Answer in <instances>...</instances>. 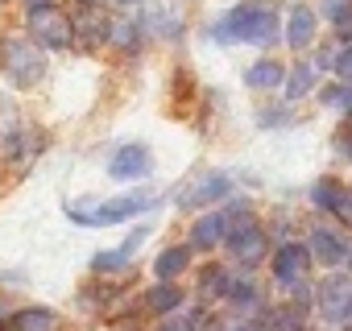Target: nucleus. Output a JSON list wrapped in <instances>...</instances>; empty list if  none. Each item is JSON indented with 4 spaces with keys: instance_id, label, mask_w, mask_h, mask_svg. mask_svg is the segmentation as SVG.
<instances>
[{
    "instance_id": "f257e3e1",
    "label": "nucleus",
    "mask_w": 352,
    "mask_h": 331,
    "mask_svg": "<svg viewBox=\"0 0 352 331\" xmlns=\"http://www.w3.org/2000/svg\"><path fill=\"white\" fill-rule=\"evenodd\" d=\"M220 42H232V38H241V42H274V34H278V13L270 9V5H241V9H232L216 30H212Z\"/></svg>"
},
{
    "instance_id": "f03ea898",
    "label": "nucleus",
    "mask_w": 352,
    "mask_h": 331,
    "mask_svg": "<svg viewBox=\"0 0 352 331\" xmlns=\"http://www.w3.org/2000/svg\"><path fill=\"white\" fill-rule=\"evenodd\" d=\"M30 34H34L42 46H50V50H67L71 38H75L71 21H67L58 9H46V5H34V13H30Z\"/></svg>"
},
{
    "instance_id": "7ed1b4c3",
    "label": "nucleus",
    "mask_w": 352,
    "mask_h": 331,
    "mask_svg": "<svg viewBox=\"0 0 352 331\" xmlns=\"http://www.w3.org/2000/svg\"><path fill=\"white\" fill-rule=\"evenodd\" d=\"M145 207H149V199H145V195H124V199L104 203L100 212L71 203V207H67V216H71V220H79V224H116V220H129V216H137V212H145Z\"/></svg>"
},
{
    "instance_id": "20e7f679",
    "label": "nucleus",
    "mask_w": 352,
    "mask_h": 331,
    "mask_svg": "<svg viewBox=\"0 0 352 331\" xmlns=\"http://www.w3.org/2000/svg\"><path fill=\"white\" fill-rule=\"evenodd\" d=\"M315 298H319L323 319H348V315H352V277H348V273L323 277L319 290H315Z\"/></svg>"
},
{
    "instance_id": "39448f33",
    "label": "nucleus",
    "mask_w": 352,
    "mask_h": 331,
    "mask_svg": "<svg viewBox=\"0 0 352 331\" xmlns=\"http://www.w3.org/2000/svg\"><path fill=\"white\" fill-rule=\"evenodd\" d=\"M5 71L13 75L17 87H34L42 79V54L30 42H9L5 46Z\"/></svg>"
},
{
    "instance_id": "423d86ee",
    "label": "nucleus",
    "mask_w": 352,
    "mask_h": 331,
    "mask_svg": "<svg viewBox=\"0 0 352 331\" xmlns=\"http://www.w3.org/2000/svg\"><path fill=\"white\" fill-rule=\"evenodd\" d=\"M228 244H232V257L245 261V265H257V261L265 257V232H261L249 216L236 220V228L228 232Z\"/></svg>"
},
{
    "instance_id": "0eeeda50",
    "label": "nucleus",
    "mask_w": 352,
    "mask_h": 331,
    "mask_svg": "<svg viewBox=\"0 0 352 331\" xmlns=\"http://www.w3.org/2000/svg\"><path fill=\"white\" fill-rule=\"evenodd\" d=\"M307 265H311V249H302V244H282L278 257H274V277H278V286H298L302 273H307Z\"/></svg>"
},
{
    "instance_id": "6e6552de",
    "label": "nucleus",
    "mask_w": 352,
    "mask_h": 331,
    "mask_svg": "<svg viewBox=\"0 0 352 331\" xmlns=\"http://www.w3.org/2000/svg\"><path fill=\"white\" fill-rule=\"evenodd\" d=\"M311 199H315V207H323V212H336V216L352 220V195H348L336 179H319V183H315V191H311Z\"/></svg>"
},
{
    "instance_id": "1a4fd4ad",
    "label": "nucleus",
    "mask_w": 352,
    "mask_h": 331,
    "mask_svg": "<svg viewBox=\"0 0 352 331\" xmlns=\"http://www.w3.org/2000/svg\"><path fill=\"white\" fill-rule=\"evenodd\" d=\"M224 195H228V179L224 174H204L191 191L179 195V207H204V203H216Z\"/></svg>"
},
{
    "instance_id": "9d476101",
    "label": "nucleus",
    "mask_w": 352,
    "mask_h": 331,
    "mask_svg": "<svg viewBox=\"0 0 352 331\" xmlns=\"http://www.w3.org/2000/svg\"><path fill=\"white\" fill-rule=\"evenodd\" d=\"M112 179H141L145 170H149V149L145 145H124V149H116V157H112Z\"/></svg>"
},
{
    "instance_id": "9b49d317",
    "label": "nucleus",
    "mask_w": 352,
    "mask_h": 331,
    "mask_svg": "<svg viewBox=\"0 0 352 331\" xmlns=\"http://www.w3.org/2000/svg\"><path fill=\"white\" fill-rule=\"evenodd\" d=\"M220 240H228V216H224V212H212V216H204V220L191 228V244H195V249H212V244H220Z\"/></svg>"
},
{
    "instance_id": "f8f14e48",
    "label": "nucleus",
    "mask_w": 352,
    "mask_h": 331,
    "mask_svg": "<svg viewBox=\"0 0 352 331\" xmlns=\"http://www.w3.org/2000/svg\"><path fill=\"white\" fill-rule=\"evenodd\" d=\"M311 257L323 261V265H336V261L344 257V240H340L336 232H327V228H315V236H311Z\"/></svg>"
},
{
    "instance_id": "ddd939ff",
    "label": "nucleus",
    "mask_w": 352,
    "mask_h": 331,
    "mask_svg": "<svg viewBox=\"0 0 352 331\" xmlns=\"http://www.w3.org/2000/svg\"><path fill=\"white\" fill-rule=\"evenodd\" d=\"M108 34H112V25H108V17H104L100 9H87V13L79 17V38H83V46H100Z\"/></svg>"
},
{
    "instance_id": "4468645a",
    "label": "nucleus",
    "mask_w": 352,
    "mask_h": 331,
    "mask_svg": "<svg viewBox=\"0 0 352 331\" xmlns=\"http://www.w3.org/2000/svg\"><path fill=\"white\" fill-rule=\"evenodd\" d=\"M315 38V9H294L290 13V46H307Z\"/></svg>"
},
{
    "instance_id": "2eb2a0df",
    "label": "nucleus",
    "mask_w": 352,
    "mask_h": 331,
    "mask_svg": "<svg viewBox=\"0 0 352 331\" xmlns=\"http://www.w3.org/2000/svg\"><path fill=\"white\" fill-rule=\"evenodd\" d=\"M187 261H191V253L179 244V249H166V253L157 257V265H153V269H157V277H162V282H170V277H179V273L187 269Z\"/></svg>"
},
{
    "instance_id": "dca6fc26",
    "label": "nucleus",
    "mask_w": 352,
    "mask_h": 331,
    "mask_svg": "<svg viewBox=\"0 0 352 331\" xmlns=\"http://www.w3.org/2000/svg\"><path fill=\"white\" fill-rule=\"evenodd\" d=\"M141 236H145V232H133V236H129V240H124V244H120L116 253H100V257H96V269H100V273H108V269H116V265H124V261H129V257L137 253V244H141Z\"/></svg>"
},
{
    "instance_id": "f3484780",
    "label": "nucleus",
    "mask_w": 352,
    "mask_h": 331,
    "mask_svg": "<svg viewBox=\"0 0 352 331\" xmlns=\"http://www.w3.org/2000/svg\"><path fill=\"white\" fill-rule=\"evenodd\" d=\"M54 310H42V306H30L17 315V331H54Z\"/></svg>"
},
{
    "instance_id": "a211bd4d",
    "label": "nucleus",
    "mask_w": 352,
    "mask_h": 331,
    "mask_svg": "<svg viewBox=\"0 0 352 331\" xmlns=\"http://www.w3.org/2000/svg\"><path fill=\"white\" fill-rule=\"evenodd\" d=\"M245 83L249 87H278L282 83V67L278 62H257V67H249V75H245Z\"/></svg>"
},
{
    "instance_id": "6ab92c4d",
    "label": "nucleus",
    "mask_w": 352,
    "mask_h": 331,
    "mask_svg": "<svg viewBox=\"0 0 352 331\" xmlns=\"http://www.w3.org/2000/svg\"><path fill=\"white\" fill-rule=\"evenodd\" d=\"M149 310H174V306H179L183 302V290L179 286H170V282H162L157 290H149Z\"/></svg>"
},
{
    "instance_id": "aec40b11",
    "label": "nucleus",
    "mask_w": 352,
    "mask_h": 331,
    "mask_svg": "<svg viewBox=\"0 0 352 331\" xmlns=\"http://www.w3.org/2000/svg\"><path fill=\"white\" fill-rule=\"evenodd\" d=\"M311 83H315V71H311L307 62H298V67L290 71V83H286V95H290V100H302V95L311 91Z\"/></svg>"
},
{
    "instance_id": "412c9836",
    "label": "nucleus",
    "mask_w": 352,
    "mask_h": 331,
    "mask_svg": "<svg viewBox=\"0 0 352 331\" xmlns=\"http://www.w3.org/2000/svg\"><path fill=\"white\" fill-rule=\"evenodd\" d=\"M232 290V277L220 269V265H212V269H204V294L212 298V294H228Z\"/></svg>"
},
{
    "instance_id": "4be33fe9",
    "label": "nucleus",
    "mask_w": 352,
    "mask_h": 331,
    "mask_svg": "<svg viewBox=\"0 0 352 331\" xmlns=\"http://www.w3.org/2000/svg\"><path fill=\"white\" fill-rule=\"evenodd\" d=\"M120 50H137V25L133 21H112V34H108Z\"/></svg>"
},
{
    "instance_id": "5701e85b",
    "label": "nucleus",
    "mask_w": 352,
    "mask_h": 331,
    "mask_svg": "<svg viewBox=\"0 0 352 331\" xmlns=\"http://www.w3.org/2000/svg\"><path fill=\"white\" fill-rule=\"evenodd\" d=\"M270 331H298V315H294V310L274 315V319H270Z\"/></svg>"
},
{
    "instance_id": "b1692460",
    "label": "nucleus",
    "mask_w": 352,
    "mask_h": 331,
    "mask_svg": "<svg viewBox=\"0 0 352 331\" xmlns=\"http://www.w3.org/2000/svg\"><path fill=\"white\" fill-rule=\"evenodd\" d=\"M348 5H352V0H319V13H327V17L336 21V17H340Z\"/></svg>"
},
{
    "instance_id": "393cba45",
    "label": "nucleus",
    "mask_w": 352,
    "mask_h": 331,
    "mask_svg": "<svg viewBox=\"0 0 352 331\" xmlns=\"http://www.w3.org/2000/svg\"><path fill=\"white\" fill-rule=\"evenodd\" d=\"M336 71H340V79H344V83H352V46L336 58Z\"/></svg>"
},
{
    "instance_id": "a878e982",
    "label": "nucleus",
    "mask_w": 352,
    "mask_h": 331,
    "mask_svg": "<svg viewBox=\"0 0 352 331\" xmlns=\"http://www.w3.org/2000/svg\"><path fill=\"white\" fill-rule=\"evenodd\" d=\"M336 34H340V38H352V5L336 17Z\"/></svg>"
},
{
    "instance_id": "bb28decb",
    "label": "nucleus",
    "mask_w": 352,
    "mask_h": 331,
    "mask_svg": "<svg viewBox=\"0 0 352 331\" xmlns=\"http://www.w3.org/2000/svg\"><path fill=\"white\" fill-rule=\"evenodd\" d=\"M157 331H195V327H191L187 319H174V323H162Z\"/></svg>"
},
{
    "instance_id": "cd10ccee",
    "label": "nucleus",
    "mask_w": 352,
    "mask_h": 331,
    "mask_svg": "<svg viewBox=\"0 0 352 331\" xmlns=\"http://www.w3.org/2000/svg\"><path fill=\"white\" fill-rule=\"evenodd\" d=\"M5 315H9V306H5V298H0V319H5Z\"/></svg>"
},
{
    "instance_id": "c85d7f7f",
    "label": "nucleus",
    "mask_w": 352,
    "mask_h": 331,
    "mask_svg": "<svg viewBox=\"0 0 352 331\" xmlns=\"http://www.w3.org/2000/svg\"><path fill=\"white\" fill-rule=\"evenodd\" d=\"M348 137H352V133H348ZM344 149H348V153H352V141H348V145H344Z\"/></svg>"
},
{
    "instance_id": "c756f323",
    "label": "nucleus",
    "mask_w": 352,
    "mask_h": 331,
    "mask_svg": "<svg viewBox=\"0 0 352 331\" xmlns=\"http://www.w3.org/2000/svg\"><path fill=\"white\" fill-rule=\"evenodd\" d=\"M30 5H42V0H30Z\"/></svg>"
},
{
    "instance_id": "7c9ffc66",
    "label": "nucleus",
    "mask_w": 352,
    "mask_h": 331,
    "mask_svg": "<svg viewBox=\"0 0 352 331\" xmlns=\"http://www.w3.org/2000/svg\"><path fill=\"white\" fill-rule=\"evenodd\" d=\"M344 331H352V323H348V327H344Z\"/></svg>"
}]
</instances>
